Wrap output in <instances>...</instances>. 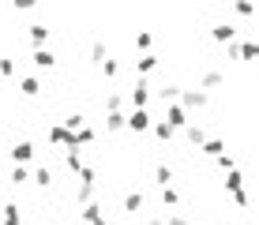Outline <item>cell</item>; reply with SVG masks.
Returning a JSON list of instances; mask_svg holds the SVG:
<instances>
[{"label":"cell","mask_w":259,"mask_h":225,"mask_svg":"<svg viewBox=\"0 0 259 225\" xmlns=\"http://www.w3.org/2000/svg\"><path fill=\"white\" fill-rule=\"evenodd\" d=\"M222 83H226V68L214 64V68H203L199 71V90H203V94H207V90H218Z\"/></svg>","instance_id":"5"},{"label":"cell","mask_w":259,"mask_h":225,"mask_svg":"<svg viewBox=\"0 0 259 225\" xmlns=\"http://www.w3.org/2000/svg\"><path fill=\"white\" fill-rule=\"evenodd\" d=\"M158 64H162V57H158V53H143V57L136 60V71H139V79H147L150 71H154Z\"/></svg>","instance_id":"10"},{"label":"cell","mask_w":259,"mask_h":225,"mask_svg":"<svg viewBox=\"0 0 259 225\" xmlns=\"http://www.w3.org/2000/svg\"><path fill=\"white\" fill-rule=\"evenodd\" d=\"M165 225H192V221L184 218V214H173V218H165Z\"/></svg>","instance_id":"38"},{"label":"cell","mask_w":259,"mask_h":225,"mask_svg":"<svg viewBox=\"0 0 259 225\" xmlns=\"http://www.w3.org/2000/svg\"><path fill=\"white\" fill-rule=\"evenodd\" d=\"M79 221H83V225H94V221H109V214L102 210V203H87V206H79Z\"/></svg>","instance_id":"7"},{"label":"cell","mask_w":259,"mask_h":225,"mask_svg":"<svg viewBox=\"0 0 259 225\" xmlns=\"http://www.w3.org/2000/svg\"><path fill=\"white\" fill-rule=\"evenodd\" d=\"M64 161H68V169H71V173H79V165H83L79 150H64Z\"/></svg>","instance_id":"34"},{"label":"cell","mask_w":259,"mask_h":225,"mask_svg":"<svg viewBox=\"0 0 259 225\" xmlns=\"http://www.w3.org/2000/svg\"><path fill=\"white\" fill-rule=\"evenodd\" d=\"M34 68H38V71H46V68H57V53H53V49H34Z\"/></svg>","instance_id":"12"},{"label":"cell","mask_w":259,"mask_h":225,"mask_svg":"<svg viewBox=\"0 0 259 225\" xmlns=\"http://www.w3.org/2000/svg\"><path fill=\"white\" fill-rule=\"evenodd\" d=\"M46 135H49V143H53V147H60V150H75V135H71V131L64 128V124H49Z\"/></svg>","instance_id":"2"},{"label":"cell","mask_w":259,"mask_h":225,"mask_svg":"<svg viewBox=\"0 0 259 225\" xmlns=\"http://www.w3.org/2000/svg\"><path fill=\"white\" fill-rule=\"evenodd\" d=\"M124 128V113H105V131H120Z\"/></svg>","instance_id":"31"},{"label":"cell","mask_w":259,"mask_h":225,"mask_svg":"<svg viewBox=\"0 0 259 225\" xmlns=\"http://www.w3.org/2000/svg\"><path fill=\"white\" fill-rule=\"evenodd\" d=\"M26 180H30V169H26V165H15L12 173H8V184H15V188L26 184Z\"/></svg>","instance_id":"26"},{"label":"cell","mask_w":259,"mask_h":225,"mask_svg":"<svg viewBox=\"0 0 259 225\" xmlns=\"http://www.w3.org/2000/svg\"><path fill=\"white\" fill-rule=\"evenodd\" d=\"M154 184H158V188H169V184H173V165L158 161V165H154Z\"/></svg>","instance_id":"15"},{"label":"cell","mask_w":259,"mask_h":225,"mask_svg":"<svg viewBox=\"0 0 259 225\" xmlns=\"http://www.w3.org/2000/svg\"><path fill=\"white\" fill-rule=\"evenodd\" d=\"M30 158H34V143L30 139H23V143H15V147H12V161H15V165H26Z\"/></svg>","instance_id":"11"},{"label":"cell","mask_w":259,"mask_h":225,"mask_svg":"<svg viewBox=\"0 0 259 225\" xmlns=\"http://www.w3.org/2000/svg\"><path fill=\"white\" fill-rule=\"evenodd\" d=\"M233 203L240 206V210H244V206H248V195H244V188H240V192H233Z\"/></svg>","instance_id":"37"},{"label":"cell","mask_w":259,"mask_h":225,"mask_svg":"<svg viewBox=\"0 0 259 225\" xmlns=\"http://www.w3.org/2000/svg\"><path fill=\"white\" fill-rule=\"evenodd\" d=\"M34 184H38V188H53V169L38 165V169H34Z\"/></svg>","instance_id":"23"},{"label":"cell","mask_w":259,"mask_h":225,"mask_svg":"<svg viewBox=\"0 0 259 225\" xmlns=\"http://www.w3.org/2000/svg\"><path fill=\"white\" fill-rule=\"evenodd\" d=\"M150 94H154L150 79H139V75H136V83H132V90H128V102H132V109H147V105H150Z\"/></svg>","instance_id":"1"},{"label":"cell","mask_w":259,"mask_h":225,"mask_svg":"<svg viewBox=\"0 0 259 225\" xmlns=\"http://www.w3.org/2000/svg\"><path fill=\"white\" fill-rule=\"evenodd\" d=\"M0 75H4V79L15 75V60H12V57H0Z\"/></svg>","instance_id":"35"},{"label":"cell","mask_w":259,"mask_h":225,"mask_svg":"<svg viewBox=\"0 0 259 225\" xmlns=\"http://www.w3.org/2000/svg\"><path fill=\"white\" fill-rule=\"evenodd\" d=\"M94 192H98V188H91V184H79V188H75V206L94 203Z\"/></svg>","instance_id":"20"},{"label":"cell","mask_w":259,"mask_h":225,"mask_svg":"<svg viewBox=\"0 0 259 225\" xmlns=\"http://www.w3.org/2000/svg\"><path fill=\"white\" fill-rule=\"evenodd\" d=\"M26 34H30V41H34V49H49V26L46 23H34V26H26Z\"/></svg>","instance_id":"9"},{"label":"cell","mask_w":259,"mask_h":225,"mask_svg":"<svg viewBox=\"0 0 259 225\" xmlns=\"http://www.w3.org/2000/svg\"><path fill=\"white\" fill-rule=\"evenodd\" d=\"M150 124H154V116H150L147 109H132L128 116H124V128H128V131H136V135L150 131Z\"/></svg>","instance_id":"4"},{"label":"cell","mask_w":259,"mask_h":225,"mask_svg":"<svg viewBox=\"0 0 259 225\" xmlns=\"http://www.w3.org/2000/svg\"><path fill=\"white\" fill-rule=\"evenodd\" d=\"M143 225H165V218H147Z\"/></svg>","instance_id":"40"},{"label":"cell","mask_w":259,"mask_h":225,"mask_svg":"<svg viewBox=\"0 0 259 225\" xmlns=\"http://www.w3.org/2000/svg\"><path fill=\"white\" fill-rule=\"evenodd\" d=\"M143 206H147V199H143V192H128V195H124V214H139Z\"/></svg>","instance_id":"16"},{"label":"cell","mask_w":259,"mask_h":225,"mask_svg":"<svg viewBox=\"0 0 259 225\" xmlns=\"http://www.w3.org/2000/svg\"><path fill=\"white\" fill-rule=\"evenodd\" d=\"M237 15H255V4H237Z\"/></svg>","instance_id":"39"},{"label":"cell","mask_w":259,"mask_h":225,"mask_svg":"<svg viewBox=\"0 0 259 225\" xmlns=\"http://www.w3.org/2000/svg\"><path fill=\"white\" fill-rule=\"evenodd\" d=\"M4 225H23V210H19V203H4Z\"/></svg>","instance_id":"19"},{"label":"cell","mask_w":259,"mask_h":225,"mask_svg":"<svg viewBox=\"0 0 259 225\" xmlns=\"http://www.w3.org/2000/svg\"><path fill=\"white\" fill-rule=\"evenodd\" d=\"M210 38L218 41V45H233L237 41V26L233 23H214L210 26Z\"/></svg>","instance_id":"8"},{"label":"cell","mask_w":259,"mask_h":225,"mask_svg":"<svg viewBox=\"0 0 259 225\" xmlns=\"http://www.w3.org/2000/svg\"><path fill=\"white\" fill-rule=\"evenodd\" d=\"M105 57H109V45H105V41H94V45H91V60H94V64H102Z\"/></svg>","instance_id":"30"},{"label":"cell","mask_w":259,"mask_h":225,"mask_svg":"<svg viewBox=\"0 0 259 225\" xmlns=\"http://www.w3.org/2000/svg\"><path fill=\"white\" fill-rule=\"evenodd\" d=\"M165 124H169V128H173V131H184V128H188V113H184L181 109V105H177V102H169L165 105Z\"/></svg>","instance_id":"6"},{"label":"cell","mask_w":259,"mask_h":225,"mask_svg":"<svg viewBox=\"0 0 259 225\" xmlns=\"http://www.w3.org/2000/svg\"><path fill=\"white\" fill-rule=\"evenodd\" d=\"M214 161H218V169H226V173H229V169H237V158H229V154H218Z\"/></svg>","instance_id":"36"},{"label":"cell","mask_w":259,"mask_h":225,"mask_svg":"<svg viewBox=\"0 0 259 225\" xmlns=\"http://www.w3.org/2000/svg\"><path fill=\"white\" fill-rule=\"evenodd\" d=\"M207 102H210V94H203L199 86L195 90H181V98H177V105H181L184 113L188 109H207Z\"/></svg>","instance_id":"3"},{"label":"cell","mask_w":259,"mask_h":225,"mask_svg":"<svg viewBox=\"0 0 259 225\" xmlns=\"http://www.w3.org/2000/svg\"><path fill=\"white\" fill-rule=\"evenodd\" d=\"M105 113H124V94H109L105 98Z\"/></svg>","instance_id":"32"},{"label":"cell","mask_w":259,"mask_h":225,"mask_svg":"<svg viewBox=\"0 0 259 225\" xmlns=\"http://www.w3.org/2000/svg\"><path fill=\"white\" fill-rule=\"evenodd\" d=\"M203 154H207V158L226 154V143H222V139H207V143H203Z\"/></svg>","instance_id":"28"},{"label":"cell","mask_w":259,"mask_h":225,"mask_svg":"<svg viewBox=\"0 0 259 225\" xmlns=\"http://www.w3.org/2000/svg\"><path fill=\"white\" fill-rule=\"evenodd\" d=\"M240 169H229V176H226V192H240Z\"/></svg>","instance_id":"33"},{"label":"cell","mask_w":259,"mask_h":225,"mask_svg":"<svg viewBox=\"0 0 259 225\" xmlns=\"http://www.w3.org/2000/svg\"><path fill=\"white\" fill-rule=\"evenodd\" d=\"M19 94H23V98H38V94H41V83H38L34 75H23V79H19Z\"/></svg>","instance_id":"17"},{"label":"cell","mask_w":259,"mask_h":225,"mask_svg":"<svg viewBox=\"0 0 259 225\" xmlns=\"http://www.w3.org/2000/svg\"><path fill=\"white\" fill-rule=\"evenodd\" d=\"M150 128H154V139H162V143H173V128H169V124L165 120H154V124H150Z\"/></svg>","instance_id":"21"},{"label":"cell","mask_w":259,"mask_h":225,"mask_svg":"<svg viewBox=\"0 0 259 225\" xmlns=\"http://www.w3.org/2000/svg\"><path fill=\"white\" fill-rule=\"evenodd\" d=\"M184 139L192 143V147H203V143H207V131H203V124H188V128H184Z\"/></svg>","instance_id":"14"},{"label":"cell","mask_w":259,"mask_h":225,"mask_svg":"<svg viewBox=\"0 0 259 225\" xmlns=\"http://www.w3.org/2000/svg\"><path fill=\"white\" fill-rule=\"evenodd\" d=\"M79 184H91V188H98V173H94V165H87V161H83V165H79Z\"/></svg>","instance_id":"22"},{"label":"cell","mask_w":259,"mask_h":225,"mask_svg":"<svg viewBox=\"0 0 259 225\" xmlns=\"http://www.w3.org/2000/svg\"><path fill=\"white\" fill-rule=\"evenodd\" d=\"M98 71H102L105 79H117V75H120V64H117V60H113V57H105L102 64H98Z\"/></svg>","instance_id":"25"},{"label":"cell","mask_w":259,"mask_h":225,"mask_svg":"<svg viewBox=\"0 0 259 225\" xmlns=\"http://www.w3.org/2000/svg\"><path fill=\"white\" fill-rule=\"evenodd\" d=\"M150 45H154V34H150V30H139V34H136V53L143 57V53H150Z\"/></svg>","instance_id":"24"},{"label":"cell","mask_w":259,"mask_h":225,"mask_svg":"<svg viewBox=\"0 0 259 225\" xmlns=\"http://www.w3.org/2000/svg\"><path fill=\"white\" fill-rule=\"evenodd\" d=\"M71 135H75V150H79V147H91V143L98 139V131L91 128V124H87V128H79V131H71Z\"/></svg>","instance_id":"18"},{"label":"cell","mask_w":259,"mask_h":225,"mask_svg":"<svg viewBox=\"0 0 259 225\" xmlns=\"http://www.w3.org/2000/svg\"><path fill=\"white\" fill-rule=\"evenodd\" d=\"M162 206H181V192H177L173 184L162 188Z\"/></svg>","instance_id":"29"},{"label":"cell","mask_w":259,"mask_h":225,"mask_svg":"<svg viewBox=\"0 0 259 225\" xmlns=\"http://www.w3.org/2000/svg\"><path fill=\"white\" fill-rule=\"evenodd\" d=\"M64 128H68V131L87 128V113H68V116H64Z\"/></svg>","instance_id":"27"},{"label":"cell","mask_w":259,"mask_h":225,"mask_svg":"<svg viewBox=\"0 0 259 225\" xmlns=\"http://www.w3.org/2000/svg\"><path fill=\"white\" fill-rule=\"evenodd\" d=\"M150 98H162L165 105H169V102H177V98H181V83H162Z\"/></svg>","instance_id":"13"}]
</instances>
